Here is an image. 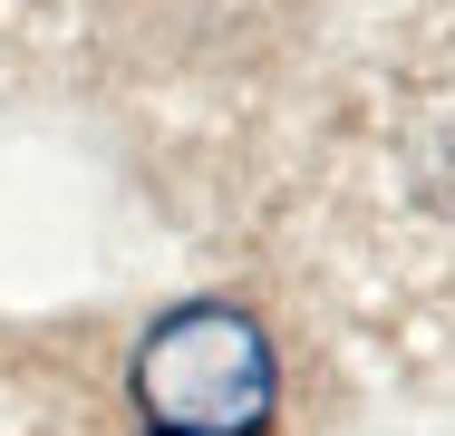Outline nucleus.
I'll use <instances>...</instances> for the list:
<instances>
[{
    "instance_id": "obj_1",
    "label": "nucleus",
    "mask_w": 455,
    "mask_h": 436,
    "mask_svg": "<svg viewBox=\"0 0 455 436\" xmlns=\"http://www.w3.org/2000/svg\"><path fill=\"white\" fill-rule=\"evenodd\" d=\"M281 398V359L252 311L184 301L136 340V408L156 436H262Z\"/></svg>"
}]
</instances>
